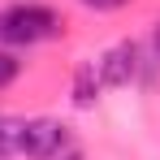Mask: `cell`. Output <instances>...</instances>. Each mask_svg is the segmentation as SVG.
Wrapping results in <instances>:
<instances>
[{
    "label": "cell",
    "mask_w": 160,
    "mask_h": 160,
    "mask_svg": "<svg viewBox=\"0 0 160 160\" xmlns=\"http://www.w3.org/2000/svg\"><path fill=\"white\" fill-rule=\"evenodd\" d=\"M52 35H61V18L48 4H9V9H0V39L13 43V48L43 43Z\"/></svg>",
    "instance_id": "6da1fadb"
},
{
    "label": "cell",
    "mask_w": 160,
    "mask_h": 160,
    "mask_svg": "<svg viewBox=\"0 0 160 160\" xmlns=\"http://www.w3.org/2000/svg\"><path fill=\"white\" fill-rule=\"evenodd\" d=\"M65 147H69V134L52 117H39V121H22L18 126V152L30 156V160H52Z\"/></svg>",
    "instance_id": "7a4b0ae2"
},
{
    "label": "cell",
    "mask_w": 160,
    "mask_h": 160,
    "mask_svg": "<svg viewBox=\"0 0 160 160\" xmlns=\"http://www.w3.org/2000/svg\"><path fill=\"white\" fill-rule=\"evenodd\" d=\"M95 69H100V87H130L138 78V48L134 43H117V48L104 52V61Z\"/></svg>",
    "instance_id": "3957f363"
},
{
    "label": "cell",
    "mask_w": 160,
    "mask_h": 160,
    "mask_svg": "<svg viewBox=\"0 0 160 160\" xmlns=\"http://www.w3.org/2000/svg\"><path fill=\"white\" fill-rule=\"evenodd\" d=\"M95 91H100V69H95V65H82L78 78H74V104L91 108L95 104Z\"/></svg>",
    "instance_id": "277c9868"
},
{
    "label": "cell",
    "mask_w": 160,
    "mask_h": 160,
    "mask_svg": "<svg viewBox=\"0 0 160 160\" xmlns=\"http://www.w3.org/2000/svg\"><path fill=\"white\" fill-rule=\"evenodd\" d=\"M18 126L22 121H0V156L4 152H18Z\"/></svg>",
    "instance_id": "5b68a950"
},
{
    "label": "cell",
    "mask_w": 160,
    "mask_h": 160,
    "mask_svg": "<svg viewBox=\"0 0 160 160\" xmlns=\"http://www.w3.org/2000/svg\"><path fill=\"white\" fill-rule=\"evenodd\" d=\"M13 78H18V61H13L9 52H0V87H9Z\"/></svg>",
    "instance_id": "8992f818"
},
{
    "label": "cell",
    "mask_w": 160,
    "mask_h": 160,
    "mask_svg": "<svg viewBox=\"0 0 160 160\" xmlns=\"http://www.w3.org/2000/svg\"><path fill=\"white\" fill-rule=\"evenodd\" d=\"M82 4H87V9H121L126 0H82Z\"/></svg>",
    "instance_id": "52a82bcc"
},
{
    "label": "cell",
    "mask_w": 160,
    "mask_h": 160,
    "mask_svg": "<svg viewBox=\"0 0 160 160\" xmlns=\"http://www.w3.org/2000/svg\"><path fill=\"white\" fill-rule=\"evenodd\" d=\"M152 43H156V56H160V22H156V39H152Z\"/></svg>",
    "instance_id": "ba28073f"
},
{
    "label": "cell",
    "mask_w": 160,
    "mask_h": 160,
    "mask_svg": "<svg viewBox=\"0 0 160 160\" xmlns=\"http://www.w3.org/2000/svg\"><path fill=\"white\" fill-rule=\"evenodd\" d=\"M65 160H82V156H65Z\"/></svg>",
    "instance_id": "9c48e42d"
}]
</instances>
